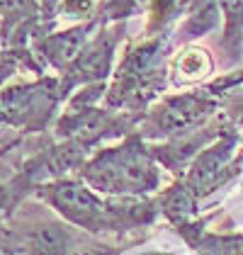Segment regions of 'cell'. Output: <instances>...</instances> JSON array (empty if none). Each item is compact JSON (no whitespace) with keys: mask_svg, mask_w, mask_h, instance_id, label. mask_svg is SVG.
I'll return each mask as SVG.
<instances>
[{"mask_svg":"<svg viewBox=\"0 0 243 255\" xmlns=\"http://www.w3.org/2000/svg\"><path fill=\"white\" fill-rule=\"evenodd\" d=\"M27 255H63L66 253V236L59 226L37 229L27 238Z\"/></svg>","mask_w":243,"mask_h":255,"instance_id":"cell-5","label":"cell"},{"mask_svg":"<svg viewBox=\"0 0 243 255\" xmlns=\"http://www.w3.org/2000/svg\"><path fill=\"white\" fill-rule=\"evenodd\" d=\"M129 5H141V2H146V0H126Z\"/></svg>","mask_w":243,"mask_h":255,"instance_id":"cell-6","label":"cell"},{"mask_svg":"<svg viewBox=\"0 0 243 255\" xmlns=\"http://www.w3.org/2000/svg\"><path fill=\"white\" fill-rule=\"evenodd\" d=\"M54 83L39 80L32 85H12L0 93V110L7 122L17 127H32L37 119H44L54 102Z\"/></svg>","mask_w":243,"mask_h":255,"instance_id":"cell-2","label":"cell"},{"mask_svg":"<svg viewBox=\"0 0 243 255\" xmlns=\"http://www.w3.org/2000/svg\"><path fill=\"white\" fill-rule=\"evenodd\" d=\"M85 32H88L85 27H78V29H71V32L46 37V39H41L37 44V51H39V56H44L56 68L71 66L78 59V54L85 49Z\"/></svg>","mask_w":243,"mask_h":255,"instance_id":"cell-3","label":"cell"},{"mask_svg":"<svg viewBox=\"0 0 243 255\" xmlns=\"http://www.w3.org/2000/svg\"><path fill=\"white\" fill-rule=\"evenodd\" d=\"M2 119H5V115H2V110H0V124H2Z\"/></svg>","mask_w":243,"mask_h":255,"instance_id":"cell-7","label":"cell"},{"mask_svg":"<svg viewBox=\"0 0 243 255\" xmlns=\"http://www.w3.org/2000/svg\"><path fill=\"white\" fill-rule=\"evenodd\" d=\"M112 49H115V41L110 37H100L95 39L90 46H85L78 59L73 61V73H78V78H100L110 71V61H112Z\"/></svg>","mask_w":243,"mask_h":255,"instance_id":"cell-4","label":"cell"},{"mask_svg":"<svg viewBox=\"0 0 243 255\" xmlns=\"http://www.w3.org/2000/svg\"><path fill=\"white\" fill-rule=\"evenodd\" d=\"M90 182L105 192H141L156 185V173L141 148H117L90 165Z\"/></svg>","mask_w":243,"mask_h":255,"instance_id":"cell-1","label":"cell"}]
</instances>
